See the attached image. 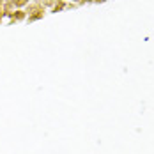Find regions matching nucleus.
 Here are the masks:
<instances>
[{"mask_svg": "<svg viewBox=\"0 0 154 154\" xmlns=\"http://www.w3.org/2000/svg\"><path fill=\"white\" fill-rule=\"evenodd\" d=\"M16 2H23V0H16Z\"/></svg>", "mask_w": 154, "mask_h": 154, "instance_id": "1", "label": "nucleus"}]
</instances>
